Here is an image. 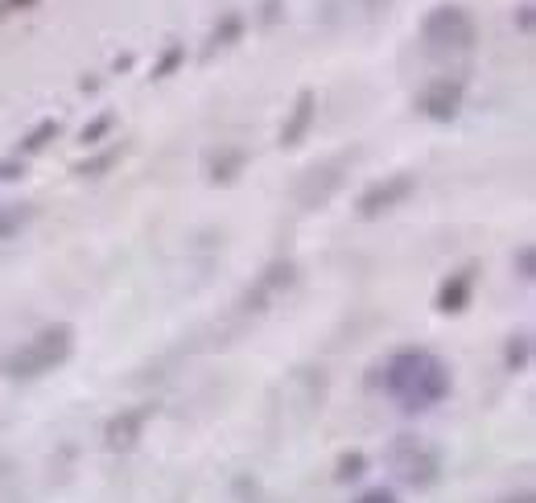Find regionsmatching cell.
<instances>
[{
  "instance_id": "obj_1",
  "label": "cell",
  "mask_w": 536,
  "mask_h": 503,
  "mask_svg": "<svg viewBox=\"0 0 536 503\" xmlns=\"http://www.w3.org/2000/svg\"><path fill=\"white\" fill-rule=\"evenodd\" d=\"M384 388L392 400H400L405 413H425L429 405H438L450 392V372H446V363L429 351H400L384 372Z\"/></svg>"
},
{
  "instance_id": "obj_2",
  "label": "cell",
  "mask_w": 536,
  "mask_h": 503,
  "mask_svg": "<svg viewBox=\"0 0 536 503\" xmlns=\"http://www.w3.org/2000/svg\"><path fill=\"white\" fill-rule=\"evenodd\" d=\"M421 38L433 50H471L475 46V21L462 5H438L425 17Z\"/></svg>"
},
{
  "instance_id": "obj_3",
  "label": "cell",
  "mask_w": 536,
  "mask_h": 503,
  "mask_svg": "<svg viewBox=\"0 0 536 503\" xmlns=\"http://www.w3.org/2000/svg\"><path fill=\"white\" fill-rule=\"evenodd\" d=\"M66 351H71V330H66V326H54V330L38 334V339H33L25 351H17V355L9 359V372H13V376H38V372H46V367L62 363Z\"/></svg>"
},
{
  "instance_id": "obj_4",
  "label": "cell",
  "mask_w": 536,
  "mask_h": 503,
  "mask_svg": "<svg viewBox=\"0 0 536 503\" xmlns=\"http://www.w3.org/2000/svg\"><path fill=\"white\" fill-rule=\"evenodd\" d=\"M343 165H347V157H334L330 165H322V170H310L306 174V182H301V190H297V198H301V207H318V203H326V198L339 190V174H343Z\"/></svg>"
},
{
  "instance_id": "obj_5",
  "label": "cell",
  "mask_w": 536,
  "mask_h": 503,
  "mask_svg": "<svg viewBox=\"0 0 536 503\" xmlns=\"http://www.w3.org/2000/svg\"><path fill=\"white\" fill-rule=\"evenodd\" d=\"M396 466L405 471L409 483H429L433 471H438V458H433L417 438H400L396 442Z\"/></svg>"
},
{
  "instance_id": "obj_6",
  "label": "cell",
  "mask_w": 536,
  "mask_h": 503,
  "mask_svg": "<svg viewBox=\"0 0 536 503\" xmlns=\"http://www.w3.org/2000/svg\"><path fill=\"white\" fill-rule=\"evenodd\" d=\"M409 194H413V178H409V174H396V178H388L384 186H372V190H367L363 203H359V211H363V215L392 211L396 203H405Z\"/></svg>"
},
{
  "instance_id": "obj_7",
  "label": "cell",
  "mask_w": 536,
  "mask_h": 503,
  "mask_svg": "<svg viewBox=\"0 0 536 503\" xmlns=\"http://www.w3.org/2000/svg\"><path fill=\"white\" fill-rule=\"evenodd\" d=\"M458 104H462V83L458 79H438L421 95V112H429L433 120H450L458 112Z\"/></svg>"
},
{
  "instance_id": "obj_8",
  "label": "cell",
  "mask_w": 536,
  "mask_h": 503,
  "mask_svg": "<svg viewBox=\"0 0 536 503\" xmlns=\"http://www.w3.org/2000/svg\"><path fill=\"white\" fill-rule=\"evenodd\" d=\"M310 120H314V95L310 91H301L297 95V108H293V120L285 124V132H281V145H297L301 137H306V128H310Z\"/></svg>"
},
{
  "instance_id": "obj_9",
  "label": "cell",
  "mask_w": 536,
  "mask_h": 503,
  "mask_svg": "<svg viewBox=\"0 0 536 503\" xmlns=\"http://www.w3.org/2000/svg\"><path fill=\"white\" fill-rule=\"evenodd\" d=\"M141 425H145V409L116 417V421L108 425V438H112V446H132V438H137V433H141Z\"/></svg>"
},
{
  "instance_id": "obj_10",
  "label": "cell",
  "mask_w": 536,
  "mask_h": 503,
  "mask_svg": "<svg viewBox=\"0 0 536 503\" xmlns=\"http://www.w3.org/2000/svg\"><path fill=\"white\" fill-rule=\"evenodd\" d=\"M466 297H471V273H458L446 289H442V310L446 314H458L466 306Z\"/></svg>"
},
{
  "instance_id": "obj_11",
  "label": "cell",
  "mask_w": 536,
  "mask_h": 503,
  "mask_svg": "<svg viewBox=\"0 0 536 503\" xmlns=\"http://www.w3.org/2000/svg\"><path fill=\"white\" fill-rule=\"evenodd\" d=\"M244 33V21H240V13H223V25L215 29V38H211V46H231Z\"/></svg>"
},
{
  "instance_id": "obj_12",
  "label": "cell",
  "mask_w": 536,
  "mask_h": 503,
  "mask_svg": "<svg viewBox=\"0 0 536 503\" xmlns=\"http://www.w3.org/2000/svg\"><path fill=\"white\" fill-rule=\"evenodd\" d=\"M54 132H58V124H42V128L25 141V149H42V141H46V137H54Z\"/></svg>"
},
{
  "instance_id": "obj_13",
  "label": "cell",
  "mask_w": 536,
  "mask_h": 503,
  "mask_svg": "<svg viewBox=\"0 0 536 503\" xmlns=\"http://www.w3.org/2000/svg\"><path fill=\"white\" fill-rule=\"evenodd\" d=\"M178 58H182V50L174 46L170 54H165V58H161V66H157V79H161V75H170V71H174V66H178Z\"/></svg>"
},
{
  "instance_id": "obj_14",
  "label": "cell",
  "mask_w": 536,
  "mask_h": 503,
  "mask_svg": "<svg viewBox=\"0 0 536 503\" xmlns=\"http://www.w3.org/2000/svg\"><path fill=\"white\" fill-rule=\"evenodd\" d=\"M363 503H396V499H392V495H384V491H372V495H367Z\"/></svg>"
},
{
  "instance_id": "obj_15",
  "label": "cell",
  "mask_w": 536,
  "mask_h": 503,
  "mask_svg": "<svg viewBox=\"0 0 536 503\" xmlns=\"http://www.w3.org/2000/svg\"><path fill=\"white\" fill-rule=\"evenodd\" d=\"M17 5H29V0H17Z\"/></svg>"
}]
</instances>
